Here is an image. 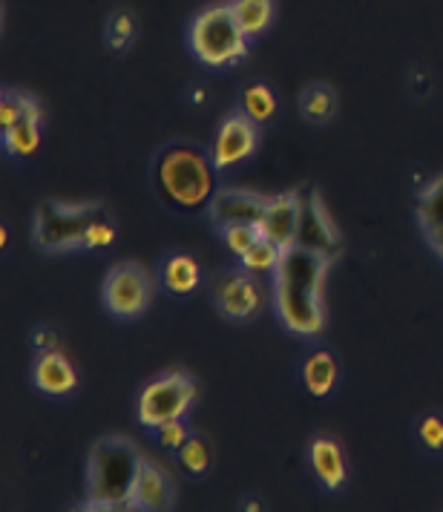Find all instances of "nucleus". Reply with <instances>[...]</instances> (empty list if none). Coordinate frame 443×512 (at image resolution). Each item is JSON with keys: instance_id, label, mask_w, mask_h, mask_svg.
<instances>
[{"instance_id": "obj_6", "label": "nucleus", "mask_w": 443, "mask_h": 512, "mask_svg": "<svg viewBox=\"0 0 443 512\" xmlns=\"http://www.w3.org/2000/svg\"><path fill=\"white\" fill-rule=\"evenodd\" d=\"M196 392L199 386L187 372L176 369V372L162 374L141 389L139 403H136L139 420L147 429H159L167 420L185 418L190 403L196 400Z\"/></svg>"}, {"instance_id": "obj_21", "label": "nucleus", "mask_w": 443, "mask_h": 512, "mask_svg": "<svg viewBox=\"0 0 443 512\" xmlns=\"http://www.w3.org/2000/svg\"><path fill=\"white\" fill-rule=\"evenodd\" d=\"M277 110H280V101H277V93L268 84L257 81V84L245 87V93H242V113L251 118L254 124L274 121Z\"/></svg>"}, {"instance_id": "obj_11", "label": "nucleus", "mask_w": 443, "mask_h": 512, "mask_svg": "<svg viewBox=\"0 0 443 512\" xmlns=\"http://www.w3.org/2000/svg\"><path fill=\"white\" fill-rule=\"evenodd\" d=\"M300 219H303V196L300 193H280L268 202V210L262 216V236L277 242L280 248L297 245L300 233Z\"/></svg>"}, {"instance_id": "obj_25", "label": "nucleus", "mask_w": 443, "mask_h": 512, "mask_svg": "<svg viewBox=\"0 0 443 512\" xmlns=\"http://www.w3.org/2000/svg\"><path fill=\"white\" fill-rule=\"evenodd\" d=\"M282 251L277 242H271V239H257L245 254L239 256L242 259V265H245V271H251V274H259V271H277V265H280Z\"/></svg>"}, {"instance_id": "obj_12", "label": "nucleus", "mask_w": 443, "mask_h": 512, "mask_svg": "<svg viewBox=\"0 0 443 512\" xmlns=\"http://www.w3.org/2000/svg\"><path fill=\"white\" fill-rule=\"evenodd\" d=\"M216 305L228 320H251L262 305L259 282L251 277V271L228 274L216 285Z\"/></svg>"}, {"instance_id": "obj_3", "label": "nucleus", "mask_w": 443, "mask_h": 512, "mask_svg": "<svg viewBox=\"0 0 443 512\" xmlns=\"http://www.w3.org/2000/svg\"><path fill=\"white\" fill-rule=\"evenodd\" d=\"M139 449L124 438H101L90 452L87 481L90 498L84 510H121L130 507L139 478Z\"/></svg>"}, {"instance_id": "obj_10", "label": "nucleus", "mask_w": 443, "mask_h": 512, "mask_svg": "<svg viewBox=\"0 0 443 512\" xmlns=\"http://www.w3.org/2000/svg\"><path fill=\"white\" fill-rule=\"evenodd\" d=\"M268 202V196H259L254 190H219L210 213L219 231L231 225H262Z\"/></svg>"}, {"instance_id": "obj_27", "label": "nucleus", "mask_w": 443, "mask_h": 512, "mask_svg": "<svg viewBox=\"0 0 443 512\" xmlns=\"http://www.w3.org/2000/svg\"><path fill=\"white\" fill-rule=\"evenodd\" d=\"M418 438L429 452H443V415L429 412L418 423Z\"/></svg>"}, {"instance_id": "obj_4", "label": "nucleus", "mask_w": 443, "mask_h": 512, "mask_svg": "<svg viewBox=\"0 0 443 512\" xmlns=\"http://www.w3.org/2000/svg\"><path fill=\"white\" fill-rule=\"evenodd\" d=\"M101 202L84 205H64V202H44L35 213V242L41 251L58 254L72 248H87L95 222L107 213Z\"/></svg>"}, {"instance_id": "obj_2", "label": "nucleus", "mask_w": 443, "mask_h": 512, "mask_svg": "<svg viewBox=\"0 0 443 512\" xmlns=\"http://www.w3.org/2000/svg\"><path fill=\"white\" fill-rule=\"evenodd\" d=\"M213 153L193 141H170L153 159V187L164 208L182 216L210 210L216 187Z\"/></svg>"}, {"instance_id": "obj_5", "label": "nucleus", "mask_w": 443, "mask_h": 512, "mask_svg": "<svg viewBox=\"0 0 443 512\" xmlns=\"http://www.w3.org/2000/svg\"><path fill=\"white\" fill-rule=\"evenodd\" d=\"M193 55L208 67H228L239 61L248 49V35L236 21L231 3L205 9L190 29Z\"/></svg>"}, {"instance_id": "obj_28", "label": "nucleus", "mask_w": 443, "mask_h": 512, "mask_svg": "<svg viewBox=\"0 0 443 512\" xmlns=\"http://www.w3.org/2000/svg\"><path fill=\"white\" fill-rule=\"evenodd\" d=\"M159 443H162L164 449H170V452H176L182 443L190 438V432H187V426H185V420L179 418V420H167V423H162L159 429Z\"/></svg>"}, {"instance_id": "obj_14", "label": "nucleus", "mask_w": 443, "mask_h": 512, "mask_svg": "<svg viewBox=\"0 0 443 512\" xmlns=\"http://www.w3.org/2000/svg\"><path fill=\"white\" fill-rule=\"evenodd\" d=\"M133 510H170L173 507V484L162 469L141 458L139 478L133 487Z\"/></svg>"}, {"instance_id": "obj_15", "label": "nucleus", "mask_w": 443, "mask_h": 512, "mask_svg": "<svg viewBox=\"0 0 443 512\" xmlns=\"http://www.w3.org/2000/svg\"><path fill=\"white\" fill-rule=\"evenodd\" d=\"M35 386L52 397L70 395L72 389L78 386V374L72 369V363L61 354V351H44L35 363V372H32Z\"/></svg>"}, {"instance_id": "obj_18", "label": "nucleus", "mask_w": 443, "mask_h": 512, "mask_svg": "<svg viewBox=\"0 0 443 512\" xmlns=\"http://www.w3.org/2000/svg\"><path fill=\"white\" fill-rule=\"evenodd\" d=\"M159 280H162V285L170 294L185 297V294H190L199 285V265H196V259L190 254L176 251V254H170L162 262Z\"/></svg>"}, {"instance_id": "obj_19", "label": "nucleus", "mask_w": 443, "mask_h": 512, "mask_svg": "<svg viewBox=\"0 0 443 512\" xmlns=\"http://www.w3.org/2000/svg\"><path fill=\"white\" fill-rule=\"evenodd\" d=\"M337 107H340V101H337L334 87H328L323 81L305 84L300 93V113L308 124H328L337 116Z\"/></svg>"}, {"instance_id": "obj_13", "label": "nucleus", "mask_w": 443, "mask_h": 512, "mask_svg": "<svg viewBox=\"0 0 443 512\" xmlns=\"http://www.w3.org/2000/svg\"><path fill=\"white\" fill-rule=\"evenodd\" d=\"M308 458H311V469L317 475V481L331 492L346 487L349 481V464H346V452L343 446L334 441L331 435H320L308 446Z\"/></svg>"}, {"instance_id": "obj_9", "label": "nucleus", "mask_w": 443, "mask_h": 512, "mask_svg": "<svg viewBox=\"0 0 443 512\" xmlns=\"http://www.w3.org/2000/svg\"><path fill=\"white\" fill-rule=\"evenodd\" d=\"M257 150V124L245 113H231L219 124L213 141V162L219 170L234 167Z\"/></svg>"}, {"instance_id": "obj_1", "label": "nucleus", "mask_w": 443, "mask_h": 512, "mask_svg": "<svg viewBox=\"0 0 443 512\" xmlns=\"http://www.w3.org/2000/svg\"><path fill=\"white\" fill-rule=\"evenodd\" d=\"M334 259L300 245L282 251L280 265L274 271V305L282 326L294 334L311 337L326 323V303H323V282L328 265Z\"/></svg>"}, {"instance_id": "obj_26", "label": "nucleus", "mask_w": 443, "mask_h": 512, "mask_svg": "<svg viewBox=\"0 0 443 512\" xmlns=\"http://www.w3.org/2000/svg\"><path fill=\"white\" fill-rule=\"evenodd\" d=\"M257 239H262V228L259 225H231V228H222V242L236 256L245 254Z\"/></svg>"}, {"instance_id": "obj_24", "label": "nucleus", "mask_w": 443, "mask_h": 512, "mask_svg": "<svg viewBox=\"0 0 443 512\" xmlns=\"http://www.w3.org/2000/svg\"><path fill=\"white\" fill-rule=\"evenodd\" d=\"M136 32H139V18L130 12V9H116L107 15V24H104V38L113 52H124L136 41Z\"/></svg>"}, {"instance_id": "obj_22", "label": "nucleus", "mask_w": 443, "mask_h": 512, "mask_svg": "<svg viewBox=\"0 0 443 512\" xmlns=\"http://www.w3.org/2000/svg\"><path fill=\"white\" fill-rule=\"evenodd\" d=\"M231 9L248 38L265 32L274 21V0H234Z\"/></svg>"}, {"instance_id": "obj_29", "label": "nucleus", "mask_w": 443, "mask_h": 512, "mask_svg": "<svg viewBox=\"0 0 443 512\" xmlns=\"http://www.w3.org/2000/svg\"><path fill=\"white\" fill-rule=\"evenodd\" d=\"M32 343H35V349L44 354V351L58 349V346H61V337H58V331H55V328L44 326V328H38V331L32 334Z\"/></svg>"}, {"instance_id": "obj_17", "label": "nucleus", "mask_w": 443, "mask_h": 512, "mask_svg": "<svg viewBox=\"0 0 443 512\" xmlns=\"http://www.w3.org/2000/svg\"><path fill=\"white\" fill-rule=\"evenodd\" d=\"M0 133H3V150H6V156H12V159L32 156L35 147H38V141H41V107H38V101L32 98L29 107L24 110V116L18 118L12 127L0 130Z\"/></svg>"}, {"instance_id": "obj_20", "label": "nucleus", "mask_w": 443, "mask_h": 512, "mask_svg": "<svg viewBox=\"0 0 443 512\" xmlns=\"http://www.w3.org/2000/svg\"><path fill=\"white\" fill-rule=\"evenodd\" d=\"M303 380L305 389L311 395L326 397L334 389V383H337V360H334V354L326 349L311 351L303 363Z\"/></svg>"}, {"instance_id": "obj_16", "label": "nucleus", "mask_w": 443, "mask_h": 512, "mask_svg": "<svg viewBox=\"0 0 443 512\" xmlns=\"http://www.w3.org/2000/svg\"><path fill=\"white\" fill-rule=\"evenodd\" d=\"M418 222L429 248L443 259V173L420 190Z\"/></svg>"}, {"instance_id": "obj_7", "label": "nucleus", "mask_w": 443, "mask_h": 512, "mask_svg": "<svg viewBox=\"0 0 443 512\" xmlns=\"http://www.w3.org/2000/svg\"><path fill=\"white\" fill-rule=\"evenodd\" d=\"M104 305L116 317H139L150 305V277L139 262H121L104 282Z\"/></svg>"}, {"instance_id": "obj_30", "label": "nucleus", "mask_w": 443, "mask_h": 512, "mask_svg": "<svg viewBox=\"0 0 443 512\" xmlns=\"http://www.w3.org/2000/svg\"><path fill=\"white\" fill-rule=\"evenodd\" d=\"M242 510H251V512L262 510V501H259V498H248V501H242Z\"/></svg>"}, {"instance_id": "obj_8", "label": "nucleus", "mask_w": 443, "mask_h": 512, "mask_svg": "<svg viewBox=\"0 0 443 512\" xmlns=\"http://www.w3.org/2000/svg\"><path fill=\"white\" fill-rule=\"evenodd\" d=\"M297 245L308 248V251H317V254L331 256V259L343 254V236L337 231V225L331 222V216H328L326 205H323L317 190L305 193Z\"/></svg>"}, {"instance_id": "obj_23", "label": "nucleus", "mask_w": 443, "mask_h": 512, "mask_svg": "<svg viewBox=\"0 0 443 512\" xmlns=\"http://www.w3.org/2000/svg\"><path fill=\"white\" fill-rule=\"evenodd\" d=\"M173 455H176V461L182 466V472H187L190 478H202L210 469V464H213V449H210V443L202 435H190Z\"/></svg>"}]
</instances>
